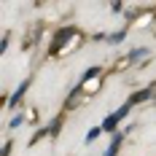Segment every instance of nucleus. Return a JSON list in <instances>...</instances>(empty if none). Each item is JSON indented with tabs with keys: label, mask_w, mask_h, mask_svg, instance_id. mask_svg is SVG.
<instances>
[{
	"label": "nucleus",
	"mask_w": 156,
	"mask_h": 156,
	"mask_svg": "<svg viewBox=\"0 0 156 156\" xmlns=\"http://www.w3.org/2000/svg\"><path fill=\"white\" fill-rule=\"evenodd\" d=\"M129 108H132V105L126 102V105H121L119 110H113V113H110L108 119L102 121V132H113V135H116V124H119L121 119H126V113H129Z\"/></svg>",
	"instance_id": "nucleus-1"
},
{
	"label": "nucleus",
	"mask_w": 156,
	"mask_h": 156,
	"mask_svg": "<svg viewBox=\"0 0 156 156\" xmlns=\"http://www.w3.org/2000/svg\"><path fill=\"white\" fill-rule=\"evenodd\" d=\"M73 32H76V27H65V30H59L57 38H54V43H51V51H59V46H65V41H67Z\"/></svg>",
	"instance_id": "nucleus-2"
},
{
	"label": "nucleus",
	"mask_w": 156,
	"mask_h": 156,
	"mask_svg": "<svg viewBox=\"0 0 156 156\" xmlns=\"http://www.w3.org/2000/svg\"><path fill=\"white\" fill-rule=\"evenodd\" d=\"M124 135H126V132H116V135H113V140H110V145L105 148V154H102V156H116V154H119V148H121V143H124Z\"/></svg>",
	"instance_id": "nucleus-3"
},
{
	"label": "nucleus",
	"mask_w": 156,
	"mask_h": 156,
	"mask_svg": "<svg viewBox=\"0 0 156 156\" xmlns=\"http://www.w3.org/2000/svg\"><path fill=\"white\" fill-rule=\"evenodd\" d=\"M27 89H30V78H24V81L19 83V89H16V92L11 94V100H8V105H11V108H14V105H19V102H22V97H24V92H27Z\"/></svg>",
	"instance_id": "nucleus-4"
},
{
	"label": "nucleus",
	"mask_w": 156,
	"mask_h": 156,
	"mask_svg": "<svg viewBox=\"0 0 156 156\" xmlns=\"http://www.w3.org/2000/svg\"><path fill=\"white\" fill-rule=\"evenodd\" d=\"M154 97V89H140V92H135L129 97V105H137V102H145V100H151Z\"/></svg>",
	"instance_id": "nucleus-5"
},
{
	"label": "nucleus",
	"mask_w": 156,
	"mask_h": 156,
	"mask_svg": "<svg viewBox=\"0 0 156 156\" xmlns=\"http://www.w3.org/2000/svg\"><path fill=\"white\" fill-rule=\"evenodd\" d=\"M59 126H62V116H57V119L48 124V135H51V137H57V135H59Z\"/></svg>",
	"instance_id": "nucleus-6"
},
{
	"label": "nucleus",
	"mask_w": 156,
	"mask_h": 156,
	"mask_svg": "<svg viewBox=\"0 0 156 156\" xmlns=\"http://www.w3.org/2000/svg\"><path fill=\"white\" fill-rule=\"evenodd\" d=\"M100 70H102V67H97V65H94V67H89V70L81 76V83H86L89 78H97V76H100Z\"/></svg>",
	"instance_id": "nucleus-7"
},
{
	"label": "nucleus",
	"mask_w": 156,
	"mask_h": 156,
	"mask_svg": "<svg viewBox=\"0 0 156 156\" xmlns=\"http://www.w3.org/2000/svg\"><path fill=\"white\" fill-rule=\"evenodd\" d=\"M145 54H148V48H135V51H129V62H137V59H143V57H145Z\"/></svg>",
	"instance_id": "nucleus-8"
},
{
	"label": "nucleus",
	"mask_w": 156,
	"mask_h": 156,
	"mask_svg": "<svg viewBox=\"0 0 156 156\" xmlns=\"http://www.w3.org/2000/svg\"><path fill=\"white\" fill-rule=\"evenodd\" d=\"M100 132H102V126H94V129H89V132H86V143H94L97 137H100Z\"/></svg>",
	"instance_id": "nucleus-9"
},
{
	"label": "nucleus",
	"mask_w": 156,
	"mask_h": 156,
	"mask_svg": "<svg viewBox=\"0 0 156 156\" xmlns=\"http://www.w3.org/2000/svg\"><path fill=\"white\" fill-rule=\"evenodd\" d=\"M22 124H24V116L19 113V116H14V119H11V124H8V126H11V129H16V126H22Z\"/></svg>",
	"instance_id": "nucleus-10"
},
{
	"label": "nucleus",
	"mask_w": 156,
	"mask_h": 156,
	"mask_svg": "<svg viewBox=\"0 0 156 156\" xmlns=\"http://www.w3.org/2000/svg\"><path fill=\"white\" fill-rule=\"evenodd\" d=\"M124 35H126V30H121V32H116V35H110V41H113V43H119Z\"/></svg>",
	"instance_id": "nucleus-11"
},
{
	"label": "nucleus",
	"mask_w": 156,
	"mask_h": 156,
	"mask_svg": "<svg viewBox=\"0 0 156 156\" xmlns=\"http://www.w3.org/2000/svg\"><path fill=\"white\" fill-rule=\"evenodd\" d=\"M8 48V35H3V41H0V51H5Z\"/></svg>",
	"instance_id": "nucleus-12"
}]
</instances>
